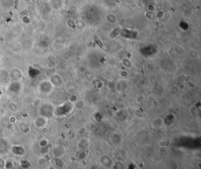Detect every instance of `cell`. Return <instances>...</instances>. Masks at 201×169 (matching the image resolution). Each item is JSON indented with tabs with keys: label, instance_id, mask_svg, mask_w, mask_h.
I'll return each instance as SVG.
<instances>
[{
	"label": "cell",
	"instance_id": "6da1fadb",
	"mask_svg": "<svg viewBox=\"0 0 201 169\" xmlns=\"http://www.w3.org/2000/svg\"><path fill=\"white\" fill-rule=\"evenodd\" d=\"M9 151L13 154H14L15 156H17V157H22L25 154V148L21 145H12V146H10Z\"/></svg>",
	"mask_w": 201,
	"mask_h": 169
},
{
	"label": "cell",
	"instance_id": "7a4b0ae2",
	"mask_svg": "<svg viewBox=\"0 0 201 169\" xmlns=\"http://www.w3.org/2000/svg\"><path fill=\"white\" fill-rule=\"evenodd\" d=\"M9 76L13 82H19L23 77V72L19 68H13L9 72Z\"/></svg>",
	"mask_w": 201,
	"mask_h": 169
},
{
	"label": "cell",
	"instance_id": "3957f363",
	"mask_svg": "<svg viewBox=\"0 0 201 169\" xmlns=\"http://www.w3.org/2000/svg\"><path fill=\"white\" fill-rule=\"evenodd\" d=\"M10 145L8 143V142L6 139H0V155L2 156L3 154L7 153V151H9Z\"/></svg>",
	"mask_w": 201,
	"mask_h": 169
},
{
	"label": "cell",
	"instance_id": "277c9868",
	"mask_svg": "<svg viewBox=\"0 0 201 169\" xmlns=\"http://www.w3.org/2000/svg\"><path fill=\"white\" fill-rule=\"evenodd\" d=\"M33 123L34 126L36 127V128H42V127H43L46 125V117H43V116H40V117H38L34 120Z\"/></svg>",
	"mask_w": 201,
	"mask_h": 169
},
{
	"label": "cell",
	"instance_id": "5b68a950",
	"mask_svg": "<svg viewBox=\"0 0 201 169\" xmlns=\"http://www.w3.org/2000/svg\"><path fill=\"white\" fill-rule=\"evenodd\" d=\"M17 127H18V129L20 130V131L24 135H27V133L30 132V127L26 122H20Z\"/></svg>",
	"mask_w": 201,
	"mask_h": 169
},
{
	"label": "cell",
	"instance_id": "8992f818",
	"mask_svg": "<svg viewBox=\"0 0 201 169\" xmlns=\"http://www.w3.org/2000/svg\"><path fill=\"white\" fill-rule=\"evenodd\" d=\"M7 109H9V111L10 112V113H17V112H18L19 110V107L18 105H17V104L16 103L15 101H9V103H8V105H7Z\"/></svg>",
	"mask_w": 201,
	"mask_h": 169
},
{
	"label": "cell",
	"instance_id": "52a82bcc",
	"mask_svg": "<svg viewBox=\"0 0 201 169\" xmlns=\"http://www.w3.org/2000/svg\"><path fill=\"white\" fill-rule=\"evenodd\" d=\"M105 19H106L107 21L109 22V24H112V25H116V23H117V21H118V19H117L116 15H115L113 13H107Z\"/></svg>",
	"mask_w": 201,
	"mask_h": 169
},
{
	"label": "cell",
	"instance_id": "ba28073f",
	"mask_svg": "<svg viewBox=\"0 0 201 169\" xmlns=\"http://www.w3.org/2000/svg\"><path fill=\"white\" fill-rule=\"evenodd\" d=\"M189 55H190V57L193 59H197L199 58V57H200L199 53L197 52L196 50H192V49L189 50Z\"/></svg>",
	"mask_w": 201,
	"mask_h": 169
},
{
	"label": "cell",
	"instance_id": "9c48e42d",
	"mask_svg": "<svg viewBox=\"0 0 201 169\" xmlns=\"http://www.w3.org/2000/svg\"><path fill=\"white\" fill-rule=\"evenodd\" d=\"M6 161L5 158H3V156L0 155V169H4L6 167Z\"/></svg>",
	"mask_w": 201,
	"mask_h": 169
},
{
	"label": "cell",
	"instance_id": "30bf717a",
	"mask_svg": "<svg viewBox=\"0 0 201 169\" xmlns=\"http://www.w3.org/2000/svg\"><path fill=\"white\" fill-rule=\"evenodd\" d=\"M66 23H67V25H68V27H70V28L76 27V22L75 21H73L72 19H68Z\"/></svg>",
	"mask_w": 201,
	"mask_h": 169
},
{
	"label": "cell",
	"instance_id": "8fae6325",
	"mask_svg": "<svg viewBox=\"0 0 201 169\" xmlns=\"http://www.w3.org/2000/svg\"><path fill=\"white\" fill-rule=\"evenodd\" d=\"M166 21H168L171 18V12H165L163 13V17Z\"/></svg>",
	"mask_w": 201,
	"mask_h": 169
},
{
	"label": "cell",
	"instance_id": "7c38bea8",
	"mask_svg": "<svg viewBox=\"0 0 201 169\" xmlns=\"http://www.w3.org/2000/svg\"><path fill=\"white\" fill-rule=\"evenodd\" d=\"M9 122L11 124H15L17 123V118L14 116H10L9 117Z\"/></svg>",
	"mask_w": 201,
	"mask_h": 169
},
{
	"label": "cell",
	"instance_id": "4fadbf2b",
	"mask_svg": "<svg viewBox=\"0 0 201 169\" xmlns=\"http://www.w3.org/2000/svg\"><path fill=\"white\" fill-rule=\"evenodd\" d=\"M3 132H4V127H3V125L2 123H0V135L3 134Z\"/></svg>",
	"mask_w": 201,
	"mask_h": 169
}]
</instances>
